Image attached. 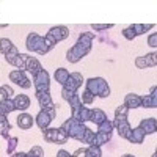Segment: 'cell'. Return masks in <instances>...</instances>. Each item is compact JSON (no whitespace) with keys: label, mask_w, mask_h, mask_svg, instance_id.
<instances>
[{"label":"cell","mask_w":157,"mask_h":157,"mask_svg":"<svg viewBox=\"0 0 157 157\" xmlns=\"http://www.w3.org/2000/svg\"><path fill=\"white\" fill-rule=\"evenodd\" d=\"M93 39H94V35L91 32L80 33V35H78L77 43L68 50L66 60L69 63H77V61H80L83 57H86L90 54L91 47H93Z\"/></svg>","instance_id":"cell-1"},{"label":"cell","mask_w":157,"mask_h":157,"mask_svg":"<svg viewBox=\"0 0 157 157\" xmlns=\"http://www.w3.org/2000/svg\"><path fill=\"white\" fill-rule=\"evenodd\" d=\"M127 113H129V109L124 105V104H121V105L116 107L115 120H113V126L118 130L120 137L126 138V140H127V137L130 134V130H132V127H130V124H129V120H127Z\"/></svg>","instance_id":"cell-2"},{"label":"cell","mask_w":157,"mask_h":157,"mask_svg":"<svg viewBox=\"0 0 157 157\" xmlns=\"http://www.w3.org/2000/svg\"><path fill=\"white\" fill-rule=\"evenodd\" d=\"M85 90H88L94 98H109L110 96V86L105 78L102 77H91L85 82Z\"/></svg>","instance_id":"cell-3"},{"label":"cell","mask_w":157,"mask_h":157,"mask_svg":"<svg viewBox=\"0 0 157 157\" xmlns=\"http://www.w3.org/2000/svg\"><path fill=\"white\" fill-rule=\"evenodd\" d=\"M68 36H69V29L68 27H64V25H55V27H52L44 36L47 52H50L55 47V44H58L60 41H64Z\"/></svg>","instance_id":"cell-4"},{"label":"cell","mask_w":157,"mask_h":157,"mask_svg":"<svg viewBox=\"0 0 157 157\" xmlns=\"http://www.w3.org/2000/svg\"><path fill=\"white\" fill-rule=\"evenodd\" d=\"M63 130L68 134L69 138H74V140H78V141H82L83 137H85V132H86V126L83 123H78L75 121L74 118H69V120H66L63 124H61Z\"/></svg>","instance_id":"cell-5"},{"label":"cell","mask_w":157,"mask_h":157,"mask_svg":"<svg viewBox=\"0 0 157 157\" xmlns=\"http://www.w3.org/2000/svg\"><path fill=\"white\" fill-rule=\"evenodd\" d=\"M25 46H27L29 52H36L39 55H46L49 54L46 49V38L38 35V33H30L27 36V41H25Z\"/></svg>","instance_id":"cell-6"},{"label":"cell","mask_w":157,"mask_h":157,"mask_svg":"<svg viewBox=\"0 0 157 157\" xmlns=\"http://www.w3.org/2000/svg\"><path fill=\"white\" fill-rule=\"evenodd\" d=\"M43 137H44V141L55 143V145H64L69 140L68 134L63 130V127H49L43 132Z\"/></svg>","instance_id":"cell-7"},{"label":"cell","mask_w":157,"mask_h":157,"mask_svg":"<svg viewBox=\"0 0 157 157\" xmlns=\"http://www.w3.org/2000/svg\"><path fill=\"white\" fill-rule=\"evenodd\" d=\"M113 121L107 120V121H104L102 124L98 126V130H96V146H102V145H105V143L110 141L112 138V134H113Z\"/></svg>","instance_id":"cell-8"},{"label":"cell","mask_w":157,"mask_h":157,"mask_svg":"<svg viewBox=\"0 0 157 157\" xmlns=\"http://www.w3.org/2000/svg\"><path fill=\"white\" fill-rule=\"evenodd\" d=\"M33 86H35V93H46L50 88V75L46 69L39 71L33 77Z\"/></svg>","instance_id":"cell-9"},{"label":"cell","mask_w":157,"mask_h":157,"mask_svg":"<svg viewBox=\"0 0 157 157\" xmlns=\"http://www.w3.org/2000/svg\"><path fill=\"white\" fill-rule=\"evenodd\" d=\"M35 94H36V99H38V104H39V107H41V110L49 112L54 116H57V107L58 105H55V102L52 101V96H50L49 91H46V93H35Z\"/></svg>","instance_id":"cell-10"},{"label":"cell","mask_w":157,"mask_h":157,"mask_svg":"<svg viewBox=\"0 0 157 157\" xmlns=\"http://www.w3.org/2000/svg\"><path fill=\"white\" fill-rule=\"evenodd\" d=\"M10 80L11 82H14L16 85H19L21 88L24 90H29L32 86V82H30V78L27 77V74H25V71H21V69H14V71H11L10 72Z\"/></svg>","instance_id":"cell-11"},{"label":"cell","mask_w":157,"mask_h":157,"mask_svg":"<svg viewBox=\"0 0 157 157\" xmlns=\"http://www.w3.org/2000/svg\"><path fill=\"white\" fill-rule=\"evenodd\" d=\"M135 66L138 69H146V68L157 66V52H151V54H146L143 57H137Z\"/></svg>","instance_id":"cell-12"},{"label":"cell","mask_w":157,"mask_h":157,"mask_svg":"<svg viewBox=\"0 0 157 157\" xmlns=\"http://www.w3.org/2000/svg\"><path fill=\"white\" fill-rule=\"evenodd\" d=\"M55 120V116L52 115V113H49V112H44V110H39V113L35 116V121H36V126L39 127L44 132L46 129H49V126H50V123Z\"/></svg>","instance_id":"cell-13"},{"label":"cell","mask_w":157,"mask_h":157,"mask_svg":"<svg viewBox=\"0 0 157 157\" xmlns=\"http://www.w3.org/2000/svg\"><path fill=\"white\" fill-rule=\"evenodd\" d=\"M71 118H74V120L78 121V123H83L85 124L86 121L91 120V109L85 107V104H83V105H80L78 109H75V110L71 112Z\"/></svg>","instance_id":"cell-14"},{"label":"cell","mask_w":157,"mask_h":157,"mask_svg":"<svg viewBox=\"0 0 157 157\" xmlns=\"http://www.w3.org/2000/svg\"><path fill=\"white\" fill-rule=\"evenodd\" d=\"M24 58H25V71H29L32 74V77H35L39 71H43V66H41V63H39L38 58L30 57L27 54H24Z\"/></svg>","instance_id":"cell-15"},{"label":"cell","mask_w":157,"mask_h":157,"mask_svg":"<svg viewBox=\"0 0 157 157\" xmlns=\"http://www.w3.org/2000/svg\"><path fill=\"white\" fill-rule=\"evenodd\" d=\"M82 83H85L83 75H82L80 72H71L66 85H64V88H68V90H71V91H77V93H78V88L82 86Z\"/></svg>","instance_id":"cell-16"},{"label":"cell","mask_w":157,"mask_h":157,"mask_svg":"<svg viewBox=\"0 0 157 157\" xmlns=\"http://www.w3.org/2000/svg\"><path fill=\"white\" fill-rule=\"evenodd\" d=\"M138 127L145 132V135L155 134L157 132V120H155V118H145V120L140 121Z\"/></svg>","instance_id":"cell-17"},{"label":"cell","mask_w":157,"mask_h":157,"mask_svg":"<svg viewBox=\"0 0 157 157\" xmlns=\"http://www.w3.org/2000/svg\"><path fill=\"white\" fill-rule=\"evenodd\" d=\"M17 127L19 129H22V130H27V129H32L33 127V124H36V121H35V118L32 116V115H29V113H21L19 116H17Z\"/></svg>","instance_id":"cell-18"},{"label":"cell","mask_w":157,"mask_h":157,"mask_svg":"<svg viewBox=\"0 0 157 157\" xmlns=\"http://www.w3.org/2000/svg\"><path fill=\"white\" fill-rule=\"evenodd\" d=\"M124 105L130 110V109H140L141 107V96L135 94V93H129L124 98Z\"/></svg>","instance_id":"cell-19"},{"label":"cell","mask_w":157,"mask_h":157,"mask_svg":"<svg viewBox=\"0 0 157 157\" xmlns=\"http://www.w3.org/2000/svg\"><path fill=\"white\" fill-rule=\"evenodd\" d=\"M13 101H14V107H16V110L25 112V110L30 107V98H29L27 94H16Z\"/></svg>","instance_id":"cell-20"},{"label":"cell","mask_w":157,"mask_h":157,"mask_svg":"<svg viewBox=\"0 0 157 157\" xmlns=\"http://www.w3.org/2000/svg\"><path fill=\"white\" fill-rule=\"evenodd\" d=\"M127 140H129L130 143H134V145H141V143L145 141V132H143L140 127H135V129L130 130Z\"/></svg>","instance_id":"cell-21"},{"label":"cell","mask_w":157,"mask_h":157,"mask_svg":"<svg viewBox=\"0 0 157 157\" xmlns=\"http://www.w3.org/2000/svg\"><path fill=\"white\" fill-rule=\"evenodd\" d=\"M109 118H107V115H105V112H102L101 109H93L91 110V123H94L96 126H99V124H102L104 121H107Z\"/></svg>","instance_id":"cell-22"},{"label":"cell","mask_w":157,"mask_h":157,"mask_svg":"<svg viewBox=\"0 0 157 157\" xmlns=\"http://www.w3.org/2000/svg\"><path fill=\"white\" fill-rule=\"evenodd\" d=\"M13 110H16L14 107V101L8 99V101H0V116H8Z\"/></svg>","instance_id":"cell-23"},{"label":"cell","mask_w":157,"mask_h":157,"mask_svg":"<svg viewBox=\"0 0 157 157\" xmlns=\"http://www.w3.org/2000/svg\"><path fill=\"white\" fill-rule=\"evenodd\" d=\"M69 75H71V72H69L68 69H64V68H58V69H55V74H54L55 80H57V82H58L61 86L66 85V82H68Z\"/></svg>","instance_id":"cell-24"},{"label":"cell","mask_w":157,"mask_h":157,"mask_svg":"<svg viewBox=\"0 0 157 157\" xmlns=\"http://www.w3.org/2000/svg\"><path fill=\"white\" fill-rule=\"evenodd\" d=\"M10 130H11V124L8 123V120L5 116H0V134L3 138H10Z\"/></svg>","instance_id":"cell-25"},{"label":"cell","mask_w":157,"mask_h":157,"mask_svg":"<svg viewBox=\"0 0 157 157\" xmlns=\"http://www.w3.org/2000/svg\"><path fill=\"white\" fill-rule=\"evenodd\" d=\"M130 27L134 29V32H135V35L138 36V35H143V33H146V32H149L154 25L152 24H132Z\"/></svg>","instance_id":"cell-26"},{"label":"cell","mask_w":157,"mask_h":157,"mask_svg":"<svg viewBox=\"0 0 157 157\" xmlns=\"http://www.w3.org/2000/svg\"><path fill=\"white\" fill-rule=\"evenodd\" d=\"M13 96H14V91H13L11 86H8V85H2V86H0V101H8ZM13 99H14V98H13Z\"/></svg>","instance_id":"cell-27"},{"label":"cell","mask_w":157,"mask_h":157,"mask_svg":"<svg viewBox=\"0 0 157 157\" xmlns=\"http://www.w3.org/2000/svg\"><path fill=\"white\" fill-rule=\"evenodd\" d=\"M13 49H14V44H13L10 39H6V38H2V39H0V52H2L3 57L8 54V52H11Z\"/></svg>","instance_id":"cell-28"},{"label":"cell","mask_w":157,"mask_h":157,"mask_svg":"<svg viewBox=\"0 0 157 157\" xmlns=\"http://www.w3.org/2000/svg\"><path fill=\"white\" fill-rule=\"evenodd\" d=\"M82 143H85V145H88V146L96 145V132H93L91 129H86V132H85V137H83Z\"/></svg>","instance_id":"cell-29"},{"label":"cell","mask_w":157,"mask_h":157,"mask_svg":"<svg viewBox=\"0 0 157 157\" xmlns=\"http://www.w3.org/2000/svg\"><path fill=\"white\" fill-rule=\"evenodd\" d=\"M86 157H102L101 146H96V145L86 146Z\"/></svg>","instance_id":"cell-30"},{"label":"cell","mask_w":157,"mask_h":157,"mask_svg":"<svg viewBox=\"0 0 157 157\" xmlns=\"http://www.w3.org/2000/svg\"><path fill=\"white\" fill-rule=\"evenodd\" d=\"M17 143H19V138L17 137H10L8 138V146H6V154H14V149L17 146Z\"/></svg>","instance_id":"cell-31"},{"label":"cell","mask_w":157,"mask_h":157,"mask_svg":"<svg viewBox=\"0 0 157 157\" xmlns=\"http://www.w3.org/2000/svg\"><path fill=\"white\" fill-rule=\"evenodd\" d=\"M80 99H82V102L85 104V105H90V104H93V102H94V96L91 94L88 90H83V93H82Z\"/></svg>","instance_id":"cell-32"},{"label":"cell","mask_w":157,"mask_h":157,"mask_svg":"<svg viewBox=\"0 0 157 157\" xmlns=\"http://www.w3.org/2000/svg\"><path fill=\"white\" fill-rule=\"evenodd\" d=\"M75 94H78L77 91H71V90L64 88V86L61 88V98H63L64 101H66V102H69V101H71V99H72V98H74Z\"/></svg>","instance_id":"cell-33"},{"label":"cell","mask_w":157,"mask_h":157,"mask_svg":"<svg viewBox=\"0 0 157 157\" xmlns=\"http://www.w3.org/2000/svg\"><path fill=\"white\" fill-rule=\"evenodd\" d=\"M27 157H44V151H43V148H39V146H33L27 152Z\"/></svg>","instance_id":"cell-34"},{"label":"cell","mask_w":157,"mask_h":157,"mask_svg":"<svg viewBox=\"0 0 157 157\" xmlns=\"http://www.w3.org/2000/svg\"><path fill=\"white\" fill-rule=\"evenodd\" d=\"M123 36H124L126 39H129V41H132V39H135V38H137V35H135L134 29L130 27V25H129V27H126V29L123 30Z\"/></svg>","instance_id":"cell-35"},{"label":"cell","mask_w":157,"mask_h":157,"mask_svg":"<svg viewBox=\"0 0 157 157\" xmlns=\"http://www.w3.org/2000/svg\"><path fill=\"white\" fill-rule=\"evenodd\" d=\"M113 27V24H93L91 25V29L94 32H102V30H110Z\"/></svg>","instance_id":"cell-36"},{"label":"cell","mask_w":157,"mask_h":157,"mask_svg":"<svg viewBox=\"0 0 157 157\" xmlns=\"http://www.w3.org/2000/svg\"><path fill=\"white\" fill-rule=\"evenodd\" d=\"M148 46L157 47V32H154V33H151V35L148 36Z\"/></svg>","instance_id":"cell-37"},{"label":"cell","mask_w":157,"mask_h":157,"mask_svg":"<svg viewBox=\"0 0 157 157\" xmlns=\"http://www.w3.org/2000/svg\"><path fill=\"white\" fill-rule=\"evenodd\" d=\"M72 157H86V148H78L72 152Z\"/></svg>","instance_id":"cell-38"},{"label":"cell","mask_w":157,"mask_h":157,"mask_svg":"<svg viewBox=\"0 0 157 157\" xmlns=\"http://www.w3.org/2000/svg\"><path fill=\"white\" fill-rule=\"evenodd\" d=\"M57 157H72V154H69L66 149H60L57 152Z\"/></svg>","instance_id":"cell-39"},{"label":"cell","mask_w":157,"mask_h":157,"mask_svg":"<svg viewBox=\"0 0 157 157\" xmlns=\"http://www.w3.org/2000/svg\"><path fill=\"white\" fill-rule=\"evenodd\" d=\"M10 157H27V152H14V154H11Z\"/></svg>","instance_id":"cell-40"},{"label":"cell","mask_w":157,"mask_h":157,"mask_svg":"<svg viewBox=\"0 0 157 157\" xmlns=\"http://www.w3.org/2000/svg\"><path fill=\"white\" fill-rule=\"evenodd\" d=\"M149 94H157V86H151V90H149Z\"/></svg>","instance_id":"cell-41"},{"label":"cell","mask_w":157,"mask_h":157,"mask_svg":"<svg viewBox=\"0 0 157 157\" xmlns=\"http://www.w3.org/2000/svg\"><path fill=\"white\" fill-rule=\"evenodd\" d=\"M123 157H135V155H134V154H124Z\"/></svg>","instance_id":"cell-42"},{"label":"cell","mask_w":157,"mask_h":157,"mask_svg":"<svg viewBox=\"0 0 157 157\" xmlns=\"http://www.w3.org/2000/svg\"><path fill=\"white\" fill-rule=\"evenodd\" d=\"M151 157H157V152H154V154H152V155H151Z\"/></svg>","instance_id":"cell-43"},{"label":"cell","mask_w":157,"mask_h":157,"mask_svg":"<svg viewBox=\"0 0 157 157\" xmlns=\"http://www.w3.org/2000/svg\"><path fill=\"white\" fill-rule=\"evenodd\" d=\"M155 152H157V149H155Z\"/></svg>","instance_id":"cell-44"}]
</instances>
